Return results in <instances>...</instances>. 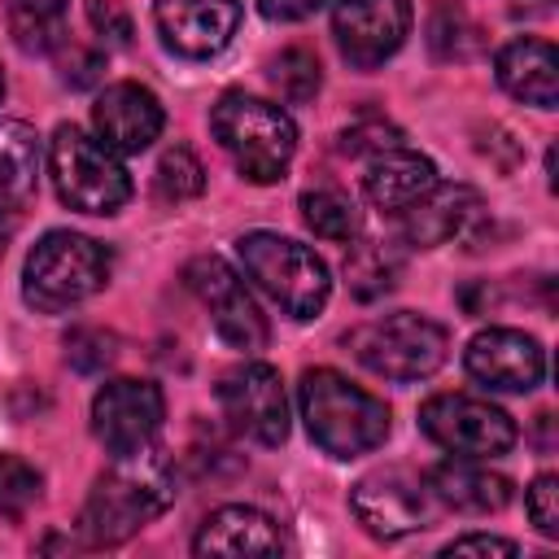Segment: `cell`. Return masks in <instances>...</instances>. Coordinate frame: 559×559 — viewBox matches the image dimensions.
Instances as JSON below:
<instances>
[{"mask_svg": "<svg viewBox=\"0 0 559 559\" xmlns=\"http://www.w3.org/2000/svg\"><path fill=\"white\" fill-rule=\"evenodd\" d=\"M175 502V463L162 445H140L127 454H114V463L92 480L79 533L87 546H118L135 537L144 524H153Z\"/></svg>", "mask_w": 559, "mask_h": 559, "instance_id": "obj_1", "label": "cell"}, {"mask_svg": "<svg viewBox=\"0 0 559 559\" xmlns=\"http://www.w3.org/2000/svg\"><path fill=\"white\" fill-rule=\"evenodd\" d=\"M297 406L310 441L332 459L371 454L389 437V406L332 367H310L301 376Z\"/></svg>", "mask_w": 559, "mask_h": 559, "instance_id": "obj_2", "label": "cell"}, {"mask_svg": "<svg viewBox=\"0 0 559 559\" xmlns=\"http://www.w3.org/2000/svg\"><path fill=\"white\" fill-rule=\"evenodd\" d=\"M114 253L83 231H48L22 266V297L39 314H66L109 284Z\"/></svg>", "mask_w": 559, "mask_h": 559, "instance_id": "obj_3", "label": "cell"}, {"mask_svg": "<svg viewBox=\"0 0 559 559\" xmlns=\"http://www.w3.org/2000/svg\"><path fill=\"white\" fill-rule=\"evenodd\" d=\"M210 131L231 157V166L249 183H275L284 179L293 153H297V127L293 118L249 92H227L210 109Z\"/></svg>", "mask_w": 559, "mask_h": 559, "instance_id": "obj_4", "label": "cell"}, {"mask_svg": "<svg viewBox=\"0 0 559 559\" xmlns=\"http://www.w3.org/2000/svg\"><path fill=\"white\" fill-rule=\"evenodd\" d=\"M236 258L245 266V275L288 314V319H314L328 306L332 293V275L323 266V258L280 231H245L236 240Z\"/></svg>", "mask_w": 559, "mask_h": 559, "instance_id": "obj_5", "label": "cell"}, {"mask_svg": "<svg viewBox=\"0 0 559 559\" xmlns=\"http://www.w3.org/2000/svg\"><path fill=\"white\" fill-rule=\"evenodd\" d=\"M48 175L61 205L79 214H118L131 201V175L109 144L87 135L83 127L61 122L48 140Z\"/></svg>", "mask_w": 559, "mask_h": 559, "instance_id": "obj_6", "label": "cell"}, {"mask_svg": "<svg viewBox=\"0 0 559 559\" xmlns=\"http://www.w3.org/2000/svg\"><path fill=\"white\" fill-rule=\"evenodd\" d=\"M345 345H349V354H354L371 376L411 384V380H428V376L445 362L450 332H445L437 319H428V314L393 310V314H380V319L358 323V328L345 336Z\"/></svg>", "mask_w": 559, "mask_h": 559, "instance_id": "obj_7", "label": "cell"}, {"mask_svg": "<svg viewBox=\"0 0 559 559\" xmlns=\"http://www.w3.org/2000/svg\"><path fill=\"white\" fill-rule=\"evenodd\" d=\"M419 432L459 459H498L515 445V419L472 393H432L419 406Z\"/></svg>", "mask_w": 559, "mask_h": 559, "instance_id": "obj_8", "label": "cell"}, {"mask_svg": "<svg viewBox=\"0 0 559 559\" xmlns=\"http://www.w3.org/2000/svg\"><path fill=\"white\" fill-rule=\"evenodd\" d=\"M183 280H188V288L201 297V306H205L210 319H214V332H218L231 349L258 354V349L266 345V336H271L266 314L258 310V301L249 297L245 280H240L223 258H214V253L192 258V262L183 266Z\"/></svg>", "mask_w": 559, "mask_h": 559, "instance_id": "obj_9", "label": "cell"}, {"mask_svg": "<svg viewBox=\"0 0 559 559\" xmlns=\"http://www.w3.org/2000/svg\"><path fill=\"white\" fill-rule=\"evenodd\" d=\"M218 406L231 424V432L280 445L288 437V393L271 362H240L218 380Z\"/></svg>", "mask_w": 559, "mask_h": 559, "instance_id": "obj_10", "label": "cell"}, {"mask_svg": "<svg viewBox=\"0 0 559 559\" xmlns=\"http://www.w3.org/2000/svg\"><path fill=\"white\" fill-rule=\"evenodd\" d=\"M162 419H166V397L153 380L118 376V380H105L92 397V437L105 445L109 459L148 445Z\"/></svg>", "mask_w": 559, "mask_h": 559, "instance_id": "obj_11", "label": "cell"}, {"mask_svg": "<svg viewBox=\"0 0 559 559\" xmlns=\"http://www.w3.org/2000/svg\"><path fill=\"white\" fill-rule=\"evenodd\" d=\"M349 507L358 515V524L380 537V542H397L406 533H419L437 520V498L428 493V485H419L406 472H371L349 489Z\"/></svg>", "mask_w": 559, "mask_h": 559, "instance_id": "obj_12", "label": "cell"}, {"mask_svg": "<svg viewBox=\"0 0 559 559\" xmlns=\"http://www.w3.org/2000/svg\"><path fill=\"white\" fill-rule=\"evenodd\" d=\"M411 17V0H336L332 35L354 70H376L406 44Z\"/></svg>", "mask_w": 559, "mask_h": 559, "instance_id": "obj_13", "label": "cell"}, {"mask_svg": "<svg viewBox=\"0 0 559 559\" xmlns=\"http://www.w3.org/2000/svg\"><path fill=\"white\" fill-rule=\"evenodd\" d=\"M153 26L175 57L205 61L218 57L240 31V0H157Z\"/></svg>", "mask_w": 559, "mask_h": 559, "instance_id": "obj_14", "label": "cell"}, {"mask_svg": "<svg viewBox=\"0 0 559 559\" xmlns=\"http://www.w3.org/2000/svg\"><path fill=\"white\" fill-rule=\"evenodd\" d=\"M463 367L472 380L498 393H528L546 376V349L520 328H485L467 341Z\"/></svg>", "mask_w": 559, "mask_h": 559, "instance_id": "obj_15", "label": "cell"}, {"mask_svg": "<svg viewBox=\"0 0 559 559\" xmlns=\"http://www.w3.org/2000/svg\"><path fill=\"white\" fill-rule=\"evenodd\" d=\"M92 127L114 153H144L162 135L166 109L144 83H109L92 105Z\"/></svg>", "mask_w": 559, "mask_h": 559, "instance_id": "obj_16", "label": "cell"}, {"mask_svg": "<svg viewBox=\"0 0 559 559\" xmlns=\"http://www.w3.org/2000/svg\"><path fill=\"white\" fill-rule=\"evenodd\" d=\"M476 214H480V192L472 183H432L419 201L402 210V236L415 249H437L463 236Z\"/></svg>", "mask_w": 559, "mask_h": 559, "instance_id": "obj_17", "label": "cell"}, {"mask_svg": "<svg viewBox=\"0 0 559 559\" xmlns=\"http://www.w3.org/2000/svg\"><path fill=\"white\" fill-rule=\"evenodd\" d=\"M192 550L197 555H280L284 537L266 511L231 502L205 515V524L192 537Z\"/></svg>", "mask_w": 559, "mask_h": 559, "instance_id": "obj_18", "label": "cell"}, {"mask_svg": "<svg viewBox=\"0 0 559 559\" xmlns=\"http://www.w3.org/2000/svg\"><path fill=\"white\" fill-rule=\"evenodd\" d=\"M493 70H498L502 92H511L515 100L537 105V109H555V100H559V57H555L550 39H537V35L511 39L498 52Z\"/></svg>", "mask_w": 559, "mask_h": 559, "instance_id": "obj_19", "label": "cell"}, {"mask_svg": "<svg viewBox=\"0 0 559 559\" xmlns=\"http://www.w3.org/2000/svg\"><path fill=\"white\" fill-rule=\"evenodd\" d=\"M424 485L441 507H454L463 515H489L511 502V480L502 472H489L480 459L454 454L450 463H437Z\"/></svg>", "mask_w": 559, "mask_h": 559, "instance_id": "obj_20", "label": "cell"}, {"mask_svg": "<svg viewBox=\"0 0 559 559\" xmlns=\"http://www.w3.org/2000/svg\"><path fill=\"white\" fill-rule=\"evenodd\" d=\"M437 183V166L432 157L406 148V144H393L384 153H376L362 170V192L376 210H406L411 201H419L428 188Z\"/></svg>", "mask_w": 559, "mask_h": 559, "instance_id": "obj_21", "label": "cell"}, {"mask_svg": "<svg viewBox=\"0 0 559 559\" xmlns=\"http://www.w3.org/2000/svg\"><path fill=\"white\" fill-rule=\"evenodd\" d=\"M39 131L17 118H0V214L26 210L39 183Z\"/></svg>", "mask_w": 559, "mask_h": 559, "instance_id": "obj_22", "label": "cell"}, {"mask_svg": "<svg viewBox=\"0 0 559 559\" xmlns=\"http://www.w3.org/2000/svg\"><path fill=\"white\" fill-rule=\"evenodd\" d=\"M9 35L22 52H57L70 35V4L66 0H4Z\"/></svg>", "mask_w": 559, "mask_h": 559, "instance_id": "obj_23", "label": "cell"}, {"mask_svg": "<svg viewBox=\"0 0 559 559\" xmlns=\"http://www.w3.org/2000/svg\"><path fill=\"white\" fill-rule=\"evenodd\" d=\"M397 275H402V253L384 240H362L345 258V280H349L354 297H362V301L384 297L397 284Z\"/></svg>", "mask_w": 559, "mask_h": 559, "instance_id": "obj_24", "label": "cell"}, {"mask_svg": "<svg viewBox=\"0 0 559 559\" xmlns=\"http://www.w3.org/2000/svg\"><path fill=\"white\" fill-rule=\"evenodd\" d=\"M301 223L319 240L349 245L358 236V227H362V214L341 188H310V192H301Z\"/></svg>", "mask_w": 559, "mask_h": 559, "instance_id": "obj_25", "label": "cell"}, {"mask_svg": "<svg viewBox=\"0 0 559 559\" xmlns=\"http://www.w3.org/2000/svg\"><path fill=\"white\" fill-rule=\"evenodd\" d=\"M44 498V476L22 454H0V515L22 520Z\"/></svg>", "mask_w": 559, "mask_h": 559, "instance_id": "obj_26", "label": "cell"}, {"mask_svg": "<svg viewBox=\"0 0 559 559\" xmlns=\"http://www.w3.org/2000/svg\"><path fill=\"white\" fill-rule=\"evenodd\" d=\"M266 74H271V83L280 87V96L293 100V105H306V100L319 92V83H323L319 57L306 52V48H284V52H275Z\"/></svg>", "mask_w": 559, "mask_h": 559, "instance_id": "obj_27", "label": "cell"}, {"mask_svg": "<svg viewBox=\"0 0 559 559\" xmlns=\"http://www.w3.org/2000/svg\"><path fill=\"white\" fill-rule=\"evenodd\" d=\"M201 188H205V166L197 162V153L188 144L166 148L157 162V192L166 201H188V197H201Z\"/></svg>", "mask_w": 559, "mask_h": 559, "instance_id": "obj_28", "label": "cell"}, {"mask_svg": "<svg viewBox=\"0 0 559 559\" xmlns=\"http://www.w3.org/2000/svg\"><path fill=\"white\" fill-rule=\"evenodd\" d=\"M472 35H476V26L467 22V13H463L459 4H437V9H432L428 44H432L437 57H445V61H463V57L472 52Z\"/></svg>", "mask_w": 559, "mask_h": 559, "instance_id": "obj_29", "label": "cell"}, {"mask_svg": "<svg viewBox=\"0 0 559 559\" xmlns=\"http://www.w3.org/2000/svg\"><path fill=\"white\" fill-rule=\"evenodd\" d=\"M66 358L74 371H105L114 358H118V336L105 332V328H74L66 336Z\"/></svg>", "mask_w": 559, "mask_h": 559, "instance_id": "obj_30", "label": "cell"}, {"mask_svg": "<svg viewBox=\"0 0 559 559\" xmlns=\"http://www.w3.org/2000/svg\"><path fill=\"white\" fill-rule=\"evenodd\" d=\"M524 511L537 524L542 537H559V476L542 472L528 489H524Z\"/></svg>", "mask_w": 559, "mask_h": 559, "instance_id": "obj_31", "label": "cell"}, {"mask_svg": "<svg viewBox=\"0 0 559 559\" xmlns=\"http://www.w3.org/2000/svg\"><path fill=\"white\" fill-rule=\"evenodd\" d=\"M393 144H402V131L393 122H384V118H358V122H349L341 131V148L345 153H371L376 157V153H384Z\"/></svg>", "mask_w": 559, "mask_h": 559, "instance_id": "obj_32", "label": "cell"}, {"mask_svg": "<svg viewBox=\"0 0 559 559\" xmlns=\"http://www.w3.org/2000/svg\"><path fill=\"white\" fill-rule=\"evenodd\" d=\"M87 22L105 44H114V48L131 44V17L118 0H87Z\"/></svg>", "mask_w": 559, "mask_h": 559, "instance_id": "obj_33", "label": "cell"}, {"mask_svg": "<svg viewBox=\"0 0 559 559\" xmlns=\"http://www.w3.org/2000/svg\"><path fill=\"white\" fill-rule=\"evenodd\" d=\"M441 555H502V559H511V555H520V546L515 542H507V537H489V533H467V537H454Z\"/></svg>", "mask_w": 559, "mask_h": 559, "instance_id": "obj_34", "label": "cell"}, {"mask_svg": "<svg viewBox=\"0 0 559 559\" xmlns=\"http://www.w3.org/2000/svg\"><path fill=\"white\" fill-rule=\"evenodd\" d=\"M66 61H74V70H61V79H66L70 87H92V83L100 79V70H105L100 52H87V48H70Z\"/></svg>", "mask_w": 559, "mask_h": 559, "instance_id": "obj_35", "label": "cell"}, {"mask_svg": "<svg viewBox=\"0 0 559 559\" xmlns=\"http://www.w3.org/2000/svg\"><path fill=\"white\" fill-rule=\"evenodd\" d=\"M328 0H258L262 17L271 22H301V17H314Z\"/></svg>", "mask_w": 559, "mask_h": 559, "instance_id": "obj_36", "label": "cell"}, {"mask_svg": "<svg viewBox=\"0 0 559 559\" xmlns=\"http://www.w3.org/2000/svg\"><path fill=\"white\" fill-rule=\"evenodd\" d=\"M0 96H4V74H0Z\"/></svg>", "mask_w": 559, "mask_h": 559, "instance_id": "obj_37", "label": "cell"}]
</instances>
